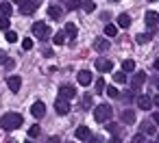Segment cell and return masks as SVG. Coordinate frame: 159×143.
Wrapping results in <instances>:
<instances>
[{"instance_id": "obj_3", "label": "cell", "mask_w": 159, "mask_h": 143, "mask_svg": "<svg viewBox=\"0 0 159 143\" xmlns=\"http://www.w3.org/2000/svg\"><path fill=\"white\" fill-rule=\"evenodd\" d=\"M33 33L37 35V39H39V41H48V39H50V35H52V33H50V28H48L44 22H35V24H33Z\"/></svg>"}, {"instance_id": "obj_5", "label": "cell", "mask_w": 159, "mask_h": 143, "mask_svg": "<svg viewBox=\"0 0 159 143\" xmlns=\"http://www.w3.org/2000/svg\"><path fill=\"white\" fill-rule=\"evenodd\" d=\"M31 115L35 117V119H42L44 115H46V104L44 102H33V106H31Z\"/></svg>"}, {"instance_id": "obj_2", "label": "cell", "mask_w": 159, "mask_h": 143, "mask_svg": "<svg viewBox=\"0 0 159 143\" xmlns=\"http://www.w3.org/2000/svg\"><path fill=\"white\" fill-rule=\"evenodd\" d=\"M111 115H113V108H111L109 104H98L96 111H94V119H96L98 124H107V121L111 119Z\"/></svg>"}, {"instance_id": "obj_20", "label": "cell", "mask_w": 159, "mask_h": 143, "mask_svg": "<svg viewBox=\"0 0 159 143\" xmlns=\"http://www.w3.org/2000/svg\"><path fill=\"white\" fill-rule=\"evenodd\" d=\"M11 9H13V7H11V2H7V0H2V2H0V13H2L5 18H7V15H11Z\"/></svg>"}, {"instance_id": "obj_38", "label": "cell", "mask_w": 159, "mask_h": 143, "mask_svg": "<svg viewBox=\"0 0 159 143\" xmlns=\"http://www.w3.org/2000/svg\"><path fill=\"white\" fill-rule=\"evenodd\" d=\"M152 124L159 126V113H152Z\"/></svg>"}, {"instance_id": "obj_9", "label": "cell", "mask_w": 159, "mask_h": 143, "mask_svg": "<svg viewBox=\"0 0 159 143\" xmlns=\"http://www.w3.org/2000/svg\"><path fill=\"white\" fill-rule=\"evenodd\" d=\"M55 111H57L59 115H68V113H70V104H68V100L57 98V102H55Z\"/></svg>"}, {"instance_id": "obj_4", "label": "cell", "mask_w": 159, "mask_h": 143, "mask_svg": "<svg viewBox=\"0 0 159 143\" xmlns=\"http://www.w3.org/2000/svg\"><path fill=\"white\" fill-rule=\"evenodd\" d=\"M39 7V0H24V2L20 5V13H24V15H31V13H35V9Z\"/></svg>"}, {"instance_id": "obj_43", "label": "cell", "mask_w": 159, "mask_h": 143, "mask_svg": "<svg viewBox=\"0 0 159 143\" xmlns=\"http://www.w3.org/2000/svg\"><path fill=\"white\" fill-rule=\"evenodd\" d=\"M13 2H16V5H22V2H24V0H13Z\"/></svg>"}, {"instance_id": "obj_32", "label": "cell", "mask_w": 159, "mask_h": 143, "mask_svg": "<svg viewBox=\"0 0 159 143\" xmlns=\"http://www.w3.org/2000/svg\"><path fill=\"white\" fill-rule=\"evenodd\" d=\"M96 91H98V93H102V91H105V80H102V78H98V80H96Z\"/></svg>"}, {"instance_id": "obj_19", "label": "cell", "mask_w": 159, "mask_h": 143, "mask_svg": "<svg viewBox=\"0 0 159 143\" xmlns=\"http://www.w3.org/2000/svg\"><path fill=\"white\" fill-rule=\"evenodd\" d=\"M155 124L152 121H146V124H142V134H155Z\"/></svg>"}, {"instance_id": "obj_29", "label": "cell", "mask_w": 159, "mask_h": 143, "mask_svg": "<svg viewBox=\"0 0 159 143\" xmlns=\"http://www.w3.org/2000/svg\"><path fill=\"white\" fill-rule=\"evenodd\" d=\"M107 95H109V98H118V95H120V91H118L116 87H107Z\"/></svg>"}, {"instance_id": "obj_13", "label": "cell", "mask_w": 159, "mask_h": 143, "mask_svg": "<svg viewBox=\"0 0 159 143\" xmlns=\"http://www.w3.org/2000/svg\"><path fill=\"white\" fill-rule=\"evenodd\" d=\"M94 48H96L98 52H107V50H109V39H105V37H98V39L94 41Z\"/></svg>"}, {"instance_id": "obj_1", "label": "cell", "mask_w": 159, "mask_h": 143, "mask_svg": "<svg viewBox=\"0 0 159 143\" xmlns=\"http://www.w3.org/2000/svg\"><path fill=\"white\" fill-rule=\"evenodd\" d=\"M22 115L20 113H5L2 117H0V126H2V130H18L22 126Z\"/></svg>"}, {"instance_id": "obj_7", "label": "cell", "mask_w": 159, "mask_h": 143, "mask_svg": "<svg viewBox=\"0 0 159 143\" xmlns=\"http://www.w3.org/2000/svg\"><path fill=\"white\" fill-rule=\"evenodd\" d=\"M94 65H96V69H98V72H102V74L113 69V63H111L109 59H102V57H100V59H96V63H94Z\"/></svg>"}, {"instance_id": "obj_18", "label": "cell", "mask_w": 159, "mask_h": 143, "mask_svg": "<svg viewBox=\"0 0 159 143\" xmlns=\"http://www.w3.org/2000/svg\"><path fill=\"white\" fill-rule=\"evenodd\" d=\"M120 117H122L124 124H135V113H133V111H122Z\"/></svg>"}, {"instance_id": "obj_39", "label": "cell", "mask_w": 159, "mask_h": 143, "mask_svg": "<svg viewBox=\"0 0 159 143\" xmlns=\"http://www.w3.org/2000/svg\"><path fill=\"white\" fill-rule=\"evenodd\" d=\"M48 143H61V139H59V137H50V141H48Z\"/></svg>"}, {"instance_id": "obj_41", "label": "cell", "mask_w": 159, "mask_h": 143, "mask_svg": "<svg viewBox=\"0 0 159 143\" xmlns=\"http://www.w3.org/2000/svg\"><path fill=\"white\" fill-rule=\"evenodd\" d=\"M152 104H157V106H159V95H155V98H152Z\"/></svg>"}, {"instance_id": "obj_37", "label": "cell", "mask_w": 159, "mask_h": 143, "mask_svg": "<svg viewBox=\"0 0 159 143\" xmlns=\"http://www.w3.org/2000/svg\"><path fill=\"white\" fill-rule=\"evenodd\" d=\"M89 143H105V139L100 137V134H96V137H92V141Z\"/></svg>"}, {"instance_id": "obj_14", "label": "cell", "mask_w": 159, "mask_h": 143, "mask_svg": "<svg viewBox=\"0 0 159 143\" xmlns=\"http://www.w3.org/2000/svg\"><path fill=\"white\" fill-rule=\"evenodd\" d=\"M137 106H139L142 111H148V108L152 106V98H148V95H139V98H137Z\"/></svg>"}, {"instance_id": "obj_26", "label": "cell", "mask_w": 159, "mask_h": 143, "mask_svg": "<svg viewBox=\"0 0 159 143\" xmlns=\"http://www.w3.org/2000/svg\"><path fill=\"white\" fill-rule=\"evenodd\" d=\"M113 80H116V82H120V85H122V82H126V72H116V74H113Z\"/></svg>"}, {"instance_id": "obj_28", "label": "cell", "mask_w": 159, "mask_h": 143, "mask_svg": "<svg viewBox=\"0 0 159 143\" xmlns=\"http://www.w3.org/2000/svg\"><path fill=\"white\" fill-rule=\"evenodd\" d=\"M63 41H66V33H55V44L61 46Z\"/></svg>"}, {"instance_id": "obj_40", "label": "cell", "mask_w": 159, "mask_h": 143, "mask_svg": "<svg viewBox=\"0 0 159 143\" xmlns=\"http://www.w3.org/2000/svg\"><path fill=\"white\" fill-rule=\"evenodd\" d=\"M109 141H111V143H120V139H118V137H111Z\"/></svg>"}, {"instance_id": "obj_36", "label": "cell", "mask_w": 159, "mask_h": 143, "mask_svg": "<svg viewBox=\"0 0 159 143\" xmlns=\"http://www.w3.org/2000/svg\"><path fill=\"white\" fill-rule=\"evenodd\" d=\"M133 143H144V134H142V132L135 134V137H133Z\"/></svg>"}, {"instance_id": "obj_21", "label": "cell", "mask_w": 159, "mask_h": 143, "mask_svg": "<svg viewBox=\"0 0 159 143\" xmlns=\"http://www.w3.org/2000/svg\"><path fill=\"white\" fill-rule=\"evenodd\" d=\"M105 35H107V39H109V37H116V35H118V26H116V24H107V26H105Z\"/></svg>"}, {"instance_id": "obj_42", "label": "cell", "mask_w": 159, "mask_h": 143, "mask_svg": "<svg viewBox=\"0 0 159 143\" xmlns=\"http://www.w3.org/2000/svg\"><path fill=\"white\" fill-rule=\"evenodd\" d=\"M155 69H157V72H159V59H157V61H155Z\"/></svg>"}, {"instance_id": "obj_34", "label": "cell", "mask_w": 159, "mask_h": 143, "mask_svg": "<svg viewBox=\"0 0 159 143\" xmlns=\"http://www.w3.org/2000/svg\"><path fill=\"white\" fill-rule=\"evenodd\" d=\"M29 137H39V126L35 124V126H31V130H29Z\"/></svg>"}, {"instance_id": "obj_17", "label": "cell", "mask_w": 159, "mask_h": 143, "mask_svg": "<svg viewBox=\"0 0 159 143\" xmlns=\"http://www.w3.org/2000/svg\"><path fill=\"white\" fill-rule=\"evenodd\" d=\"M63 33H66L68 37H72V39H74V37H76V33H79V26H76V24H72V22H68Z\"/></svg>"}, {"instance_id": "obj_6", "label": "cell", "mask_w": 159, "mask_h": 143, "mask_svg": "<svg viewBox=\"0 0 159 143\" xmlns=\"http://www.w3.org/2000/svg\"><path fill=\"white\" fill-rule=\"evenodd\" d=\"M76 95V89L72 87V85H61L59 87V98H63V100H72Z\"/></svg>"}, {"instance_id": "obj_45", "label": "cell", "mask_w": 159, "mask_h": 143, "mask_svg": "<svg viewBox=\"0 0 159 143\" xmlns=\"http://www.w3.org/2000/svg\"><path fill=\"white\" fill-rule=\"evenodd\" d=\"M111 2H120V0H111Z\"/></svg>"}, {"instance_id": "obj_22", "label": "cell", "mask_w": 159, "mask_h": 143, "mask_svg": "<svg viewBox=\"0 0 159 143\" xmlns=\"http://www.w3.org/2000/svg\"><path fill=\"white\" fill-rule=\"evenodd\" d=\"M81 7H83V11H85V13H92V11H96V5L92 2V0H85V2H81Z\"/></svg>"}, {"instance_id": "obj_25", "label": "cell", "mask_w": 159, "mask_h": 143, "mask_svg": "<svg viewBox=\"0 0 159 143\" xmlns=\"http://www.w3.org/2000/svg\"><path fill=\"white\" fill-rule=\"evenodd\" d=\"M122 69H124V72H133V69H135V61H133V59H126V61L122 63Z\"/></svg>"}, {"instance_id": "obj_31", "label": "cell", "mask_w": 159, "mask_h": 143, "mask_svg": "<svg viewBox=\"0 0 159 143\" xmlns=\"http://www.w3.org/2000/svg\"><path fill=\"white\" fill-rule=\"evenodd\" d=\"M22 48H24V50H31V48H33V39H29V37L22 39Z\"/></svg>"}, {"instance_id": "obj_10", "label": "cell", "mask_w": 159, "mask_h": 143, "mask_svg": "<svg viewBox=\"0 0 159 143\" xmlns=\"http://www.w3.org/2000/svg\"><path fill=\"white\" fill-rule=\"evenodd\" d=\"M7 87H9L13 93H18L20 87H22V78H20V76H9V78H7Z\"/></svg>"}, {"instance_id": "obj_27", "label": "cell", "mask_w": 159, "mask_h": 143, "mask_svg": "<svg viewBox=\"0 0 159 143\" xmlns=\"http://www.w3.org/2000/svg\"><path fill=\"white\" fill-rule=\"evenodd\" d=\"M5 37H7V41H9V44H16V41H18V33H13V31H7V33H5Z\"/></svg>"}, {"instance_id": "obj_16", "label": "cell", "mask_w": 159, "mask_h": 143, "mask_svg": "<svg viewBox=\"0 0 159 143\" xmlns=\"http://www.w3.org/2000/svg\"><path fill=\"white\" fill-rule=\"evenodd\" d=\"M131 26V18L126 13H120L118 15V28H129Z\"/></svg>"}, {"instance_id": "obj_8", "label": "cell", "mask_w": 159, "mask_h": 143, "mask_svg": "<svg viewBox=\"0 0 159 143\" xmlns=\"http://www.w3.org/2000/svg\"><path fill=\"white\" fill-rule=\"evenodd\" d=\"M76 80H79V85L89 87V82H92L94 78H92V72H89V69H81V72H79V76H76Z\"/></svg>"}, {"instance_id": "obj_12", "label": "cell", "mask_w": 159, "mask_h": 143, "mask_svg": "<svg viewBox=\"0 0 159 143\" xmlns=\"http://www.w3.org/2000/svg\"><path fill=\"white\" fill-rule=\"evenodd\" d=\"M146 82V74L144 72H135L133 74V80H131V85H133V89H137V87H142Z\"/></svg>"}, {"instance_id": "obj_24", "label": "cell", "mask_w": 159, "mask_h": 143, "mask_svg": "<svg viewBox=\"0 0 159 143\" xmlns=\"http://www.w3.org/2000/svg\"><path fill=\"white\" fill-rule=\"evenodd\" d=\"M150 37H152L150 33H139V35L135 37V41H137V44H148V41H150Z\"/></svg>"}, {"instance_id": "obj_23", "label": "cell", "mask_w": 159, "mask_h": 143, "mask_svg": "<svg viewBox=\"0 0 159 143\" xmlns=\"http://www.w3.org/2000/svg\"><path fill=\"white\" fill-rule=\"evenodd\" d=\"M48 15H50V18H52V20H59V18H61V9H59V7H55V5H52V7H50V9H48Z\"/></svg>"}, {"instance_id": "obj_35", "label": "cell", "mask_w": 159, "mask_h": 143, "mask_svg": "<svg viewBox=\"0 0 159 143\" xmlns=\"http://www.w3.org/2000/svg\"><path fill=\"white\" fill-rule=\"evenodd\" d=\"M0 28H2V31H9V18H0Z\"/></svg>"}, {"instance_id": "obj_30", "label": "cell", "mask_w": 159, "mask_h": 143, "mask_svg": "<svg viewBox=\"0 0 159 143\" xmlns=\"http://www.w3.org/2000/svg\"><path fill=\"white\" fill-rule=\"evenodd\" d=\"M79 7H81L79 0H68V9H70V11H74V9H79Z\"/></svg>"}, {"instance_id": "obj_15", "label": "cell", "mask_w": 159, "mask_h": 143, "mask_svg": "<svg viewBox=\"0 0 159 143\" xmlns=\"http://www.w3.org/2000/svg\"><path fill=\"white\" fill-rule=\"evenodd\" d=\"M74 137L81 139V141H87V139H89V128H87V126H79L76 132H74Z\"/></svg>"}, {"instance_id": "obj_44", "label": "cell", "mask_w": 159, "mask_h": 143, "mask_svg": "<svg viewBox=\"0 0 159 143\" xmlns=\"http://www.w3.org/2000/svg\"><path fill=\"white\" fill-rule=\"evenodd\" d=\"M24 143H33V141H31V139H29V141H24Z\"/></svg>"}, {"instance_id": "obj_11", "label": "cell", "mask_w": 159, "mask_h": 143, "mask_svg": "<svg viewBox=\"0 0 159 143\" xmlns=\"http://www.w3.org/2000/svg\"><path fill=\"white\" fill-rule=\"evenodd\" d=\"M144 20H146V26H150V28L159 26V13H157V11H148V13L144 15Z\"/></svg>"}, {"instance_id": "obj_33", "label": "cell", "mask_w": 159, "mask_h": 143, "mask_svg": "<svg viewBox=\"0 0 159 143\" xmlns=\"http://www.w3.org/2000/svg\"><path fill=\"white\" fill-rule=\"evenodd\" d=\"M92 106V95L87 93V95H83V108H89Z\"/></svg>"}]
</instances>
